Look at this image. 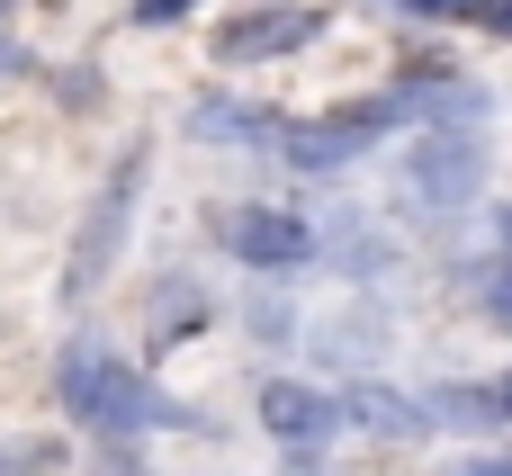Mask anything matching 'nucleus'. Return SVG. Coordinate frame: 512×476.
<instances>
[{
    "label": "nucleus",
    "mask_w": 512,
    "mask_h": 476,
    "mask_svg": "<svg viewBox=\"0 0 512 476\" xmlns=\"http://www.w3.org/2000/svg\"><path fill=\"white\" fill-rule=\"evenodd\" d=\"M486 171H495L486 126H414V144L396 162V216H414L423 234H441V225H459L486 198Z\"/></svg>",
    "instance_id": "1"
},
{
    "label": "nucleus",
    "mask_w": 512,
    "mask_h": 476,
    "mask_svg": "<svg viewBox=\"0 0 512 476\" xmlns=\"http://www.w3.org/2000/svg\"><path fill=\"white\" fill-rule=\"evenodd\" d=\"M144 180H153V144H126V153L108 162V180L90 189V207H81V225H72V243H63V279H54L63 306H90V297L117 279V261H126V243H135Z\"/></svg>",
    "instance_id": "2"
},
{
    "label": "nucleus",
    "mask_w": 512,
    "mask_h": 476,
    "mask_svg": "<svg viewBox=\"0 0 512 476\" xmlns=\"http://www.w3.org/2000/svg\"><path fill=\"white\" fill-rule=\"evenodd\" d=\"M387 135H405V117H396V99L387 90H369V99H342L333 117H288V135H279V171L288 180H342V171H360Z\"/></svg>",
    "instance_id": "3"
},
{
    "label": "nucleus",
    "mask_w": 512,
    "mask_h": 476,
    "mask_svg": "<svg viewBox=\"0 0 512 476\" xmlns=\"http://www.w3.org/2000/svg\"><path fill=\"white\" fill-rule=\"evenodd\" d=\"M216 243H225L252 279H306V270H324V234H315V216H297V207H279V198L216 207Z\"/></svg>",
    "instance_id": "4"
},
{
    "label": "nucleus",
    "mask_w": 512,
    "mask_h": 476,
    "mask_svg": "<svg viewBox=\"0 0 512 476\" xmlns=\"http://www.w3.org/2000/svg\"><path fill=\"white\" fill-rule=\"evenodd\" d=\"M315 36H324V9H315V0H261V9L225 18V27L207 36V54H216L225 72H252V63H288V54H306Z\"/></svg>",
    "instance_id": "5"
},
{
    "label": "nucleus",
    "mask_w": 512,
    "mask_h": 476,
    "mask_svg": "<svg viewBox=\"0 0 512 476\" xmlns=\"http://www.w3.org/2000/svg\"><path fill=\"white\" fill-rule=\"evenodd\" d=\"M252 423H261L279 450H333V441H342V396L315 387V378L270 369V378L252 387Z\"/></svg>",
    "instance_id": "6"
},
{
    "label": "nucleus",
    "mask_w": 512,
    "mask_h": 476,
    "mask_svg": "<svg viewBox=\"0 0 512 476\" xmlns=\"http://www.w3.org/2000/svg\"><path fill=\"white\" fill-rule=\"evenodd\" d=\"M306 351H315L333 378H369V369L396 360V324H387V306H378L369 288H351L324 324H306Z\"/></svg>",
    "instance_id": "7"
},
{
    "label": "nucleus",
    "mask_w": 512,
    "mask_h": 476,
    "mask_svg": "<svg viewBox=\"0 0 512 476\" xmlns=\"http://www.w3.org/2000/svg\"><path fill=\"white\" fill-rule=\"evenodd\" d=\"M333 396H342V432H360V441H387V450H414V441H432V405H423L414 387H396L387 369H369V378H342Z\"/></svg>",
    "instance_id": "8"
},
{
    "label": "nucleus",
    "mask_w": 512,
    "mask_h": 476,
    "mask_svg": "<svg viewBox=\"0 0 512 476\" xmlns=\"http://www.w3.org/2000/svg\"><path fill=\"white\" fill-rule=\"evenodd\" d=\"M315 234H324V270H342L351 288H378V279H396V270H405L396 225H387V216H369V207H333V216H315Z\"/></svg>",
    "instance_id": "9"
},
{
    "label": "nucleus",
    "mask_w": 512,
    "mask_h": 476,
    "mask_svg": "<svg viewBox=\"0 0 512 476\" xmlns=\"http://www.w3.org/2000/svg\"><path fill=\"white\" fill-rule=\"evenodd\" d=\"M387 99H396L405 126H486L495 117V90L468 81V72H450V63H423V72L387 81Z\"/></svg>",
    "instance_id": "10"
},
{
    "label": "nucleus",
    "mask_w": 512,
    "mask_h": 476,
    "mask_svg": "<svg viewBox=\"0 0 512 476\" xmlns=\"http://www.w3.org/2000/svg\"><path fill=\"white\" fill-rule=\"evenodd\" d=\"M180 135H189V144H225V153H279L288 117L261 108V99H234V90H198V99L180 108Z\"/></svg>",
    "instance_id": "11"
},
{
    "label": "nucleus",
    "mask_w": 512,
    "mask_h": 476,
    "mask_svg": "<svg viewBox=\"0 0 512 476\" xmlns=\"http://www.w3.org/2000/svg\"><path fill=\"white\" fill-rule=\"evenodd\" d=\"M207 324H216V288H207L198 270H153V279H144V333H153V351L198 342Z\"/></svg>",
    "instance_id": "12"
},
{
    "label": "nucleus",
    "mask_w": 512,
    "mask_h": 476,
    "mask_svg": "<svg viewBox=\"0 0 512 476\" xmlns=\"http://www.w3.org/2000/svg\"><path fill=\"white\" fill-rule=\"evenodd\" d=\"M423 405H432V432H512L495 378H432Z\"/></svg>",
    "instance_id": "13"
},
{
    "label": "nucleus",
    "mask_w": 512,
    "mask_h": 476,
    "mask_svg": "<svg viewBox=\"0 0 512 476\" xmlns=\"http://www.w3.org/2000/svg\"><path fill=\"white\" fill-rule=\"evenodd\" d=\"M243 333H252L261 351H306V315H297L288 279H252V297H243Z\"/></svg>",
    "instance_id": "14"
},
{
    "label": "nucleus",
    "mask_w": 512,
    "mask_h": 476,
    "mask_svg": "<svg viewBox=\"0 0 512 476\" xmlns=\"http://www.w3.org/2000/svg\"><path fill=\"white\" fill-rule=\"evenodd\" d=\"M378 9H396L405 27H477L486 18V0H378Z\"/></svg>",
    "instance_id": "15"
},
{
    "label": "nucleus",
    "mask_w": 512,
    "mask_h": 476,
    "mask_svg": "<svg viewBox=\"0 0 512 476\" xmlns=\"http://www.w3.org/2000/svg\"><path fill=\"white\" fill-rule=\"evenodd\" d=\"M477 315H486L495 333H512V261H486V270H477Z\"/></svg>",
    "instance_id": "16"
},
{
    "label": "nucleus",
    "mask_w": 512,
    "mask_h": 476,
    "mask_svg": "<svg viewBox=\"0 0 512 476\" xmlns=\"http://www.w3.org/2000/svg\"><path fill=\"white\" fill-rule=\"evenodd\" d=\"M180 18H198V0H135L126 9V27H180Z\"/></svg>",
    "instance_id": "17"
},
{
    "label": "nucleus",
    "mask_w": 512,
    "mask_h": 476,
    "mask_svg": "<svg viewBox=\"0 0 512 476\" xmlns=\"http://www.w3.org/2000/svg\"><path fill=\"white\" fill-rule=\"evenodd\" d=\"M81 476H153V468H144V441H108V459L81 468Z\"/></svg>",
    "instance_id": "18"
},
{
    "label": "nucleus",
    "mask_w": 512,
    "mask_h": 476,
    "mask_svg": "<svg viewBox=\"0 0 512 476\" xmlns=\"http://www.w3.org/2000/svg\"><path fill=\"white\" fill-rule=\"evenodd\" d=\"M18 72H36V54H27V36L0 27V81H18Z\"/></svg>",
    "instance_id": "19"
},
{
    "label": "nucleus",
    "mask_w": 512,
    "mask_h": 476,
    "mask_svg": "<svg viewBox=\"0 0 512 476\" xmlns=\"http://www.w3.org/2000/svg\"><path fill=\"white\" fill-rule=\"evenodd\" d=\"M54 90H63V99H99V72H90V63H72V72H63Z\"/></svg>",
    "instance_id": "20"
},
{
    "label": "nucleus",
    "mask_w": 512,
    "mask_h": 476,
    "mask_svg": "<svg viewBox=\"0 0 512 476\" xmlns=\"http://www.w3.org/2000/svg\"><path fill=\"white\" fill-rule=\"evenodd\" d=\"M477 27H486L495 45H512V0H486V18H477Z\"/></svg>",
    "instance_id": "21"
},
{
    "label": "nucleus",
    "mask_w": 512,
    "mask_h": 476,
    "mask_svg": "<svg viewBox=\"0 0 512 476\" xmlns=\"http://www.w3.org/2000/svg\"><path fill=\"white\" fill-rule=\"evenodd\" d=\"M495 243H504V261H512V198L495 207Z\"/></svg>",
    "instance_id": "22"
},
{
    "label": "nucleus",
    "mask_w": 512,
    "mask_h": 476,
    "mask_svg": "<svg viewBox=\"0 0 512 476\" xmlns=\"http://www.w3.org/2000/svg\"><path fill=\"white\" fill-rule=\"evenodd\" d=\"M495 396H504V414H512V369H504V378H495Z\"/></svg>",
    "instance_id": "23"
},
{
    "label": "nucleus",
    "mask_w": 512,
    "mask_h": 476,
    "mask_svg": "<svg viewBox=\"0 0 512 476\" xmlns=\"http://www.w3.org/2000/svg\"><path fill=\"white\" fill-rule=\"evenodd\" d=\"M9 18H18V0H0V27H9Z\"/></svg>",
    "instance_id": "24"
}]
</instances>
